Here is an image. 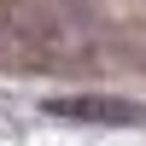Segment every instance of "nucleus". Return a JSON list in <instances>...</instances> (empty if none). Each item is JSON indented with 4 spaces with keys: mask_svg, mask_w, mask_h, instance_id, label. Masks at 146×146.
I'll return each instance as SVG.
<instances>
[{
    "mask_svg": "<svg viewBox=\"0 0 146 146\" xmlns=\"http://www.w3.org/2000/svg\"><path fill=\"white\" fill-rule=\"evenodd\" d=\"M41 117L82 123V129H146V105L117 100V94H53V100H41Z\"/></svg>",
    "mask_w": 146,
    "mask_h": 146,
    "instance_id": "1",
    "label": "nucleus"
}]
</instances>
